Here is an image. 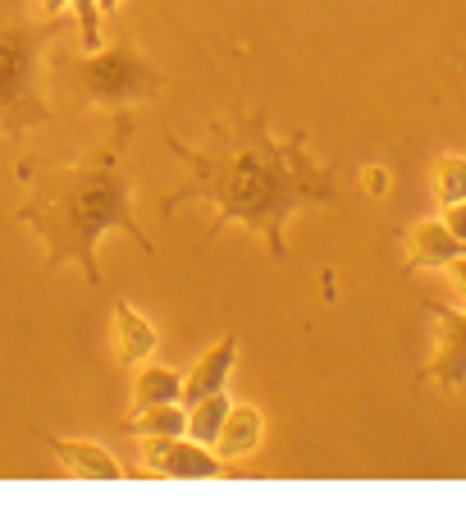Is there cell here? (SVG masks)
Instances as JSON below:
<instances>
[{"mask_svg":"<svg viewBox=\"0 0 466 512\" xmlns=\"http://www.w3.org/2000/svg\"><path fill=\"white\" fill-rule=\"evenodd\" d=\"M138 133V119L115 110L110 142L96 156L83 160H23L19 179L28 183V197L19 202L14 220L28 224L46 247V266H83L87 284H101L96 243L110 229H124L147 256H156V243L142 234L133 215V179L124 174V151Z\"/></svg>","mask_w":466,"mask_h":512,"instance_id":"7a4b0ae2","label":"cell"},{"mask_svg":"<svg viewBox=\"0 0 466 512\" xmlns=\"http://www.w3.org/2000/svg\"><path fill=\"white\" fill-rule=\"evenodd\" d=\"M430 320H435V357L421 371V380H435L439 389L457 394L466 389V311L439 307V302H425Z\"/></svg>","mask_w":466,"mask_h":512,"instance_id":"8992f818","label":"cell"},{"mask_svg":"<svg viewBox=\"0 0 466 512\" xmlns=\"http://www.w3.org/2000/svg\"><path fill=\"white\" fill-rule=\"evenodd\" d=\"M361 179H366V192H380V197L389 192V174H384V170H366Z\"/></svg>","mask_w":466,"mask_h":512,"instance_id":"ac0fdd59","label":"cell"},{"mask_svg":"<svg viewBox=\"0 0 466 512\" xmlns=\"http://www.w3.org/2000/svg\"><path fill=\"white\" fill-rule=\"evenodd\" d=\"M74 5V23L83 32V51H96L101 46V5L96 0H69Z\"/></svg>","mask_w":466,"mask_h":512,"instance_id":"2e32d148","label":"cell"},{"mask_svg":"<svg viewBox=\"0 0 466 512\" xmlns=\"http://www.w3.org/2000/svg\"><path fill=\"white\" fill-rule=\"evenodd\" d=\"M160 403H183V375L170 371V366H142L138 380H133V403H128V416L147 412V407Z\"/></svg>","mask_w":466,"mask_h":512,"instance_id":"7c38bea8","label":"cell"},{"mask_svg":"<svg viewBox=\"0 0 466 512\" xmlns=\"http://www.w3.org/2000/svg\"><path fill=\"white\" fill-rule=\"evenodd\" d=\"M170 151L188 165V183L174 197H165L160 215H174L188 202L215 206V238L224 224H243L256 238H265L270 256L284 261V224L307 206H334L339 202V170L320 165L307 151V128L279 142L270 133V119L252 110H229V119L211 124V142L192 151L170 133Z\"/></svg>","mask_w":466,"mask_h":512,"instance_id":"6da1fadb","label":"cell"},{"mask_svg":"<svg viewBox=\"0 0 466 512\" xmlns=\"http://www.w3.org/2000/svg\"><path fill=\"white\" fill-rule=\"evenodd\" d=\"M64 28H69L64 14L46 23H0V138L19 142L23 133L51 124L46 51H51V37H60Z\"/></svg>","mask_w":466,"mask_h":512,"instance_id":"3957f363","label":"cell"},{"mask_svg":"<svg viewBox=\"0 0 466 512\" xmlns=\"http://www.w3.org/2000/svg\"><path fill=\"white\" fill-rule=\"evenodd\" d=\"M261 439H265V416H261V407H252V403H238V407H229V416H224V430H220V458L224 462H243V458H252L256 448H261Z\"/></svg>","mask_w":466,"mask_h":512,"instance_id":"8fae6325","label":"cell"},{"mask_svg":"<svg viewBox=\"0 0 466 512\" xmlns=\"http://www.w3.org/2000/svg\"><path fill=\"white\" fill-rule=\"evenodd\" d=\"M233 362H238V339H220L211 352H202V362L183 375V403H197V398H211L229 389Z\"/></svg>","mask_w":466,"mask_h":512,"instance_id":"9c48e42d","label":"cell"},{"mask_svg":"<svg viewBox=\"0 0 466 512\" xmlns=\"http://www.w3.org/2000/svg\"><path fill=\"white\" fill-rule=\"evenodd\" d=\"M156 325L142 316L133 302H119L115 307V352L124 366H142L156 357Z\"/></svg>","mask_w":466,"mask_h":512,"instance_id":"30bf717a","label":"cell"},{"mask_svg":"<svg viewBox=\"0 0 466 512\" xmlns=\"http://www.w3.org/2000/svg\"><path fill=\"white\" fill-rule=\"evenodd\" d=\"M96 5H101V14H115L119 10V0H96Z\"/></svg>","mask_w":466,"mask_h":512,"instance_id":"44dd1931","label":"cell"},{"mask_svg":"<svg viewBox=\"0 0 466 512\" xmlns=\"http://www.w3.org/2000/svg\"><path fill=\"white\" fill-rule=\"evenodd\" d=\"M448 275H453V288H457V293H462V298H466V252L457 256L453 266H448Z\"/></svg>","mask_w":466,"mask_h":512,"instance_id":"d6986e66","label":"cell"},{"mask_svg":"<svg viewBox=\"0 0 466 512\" xmlns=\"http://www.w3.org/2000/svg\"><path fill=\"white\" fill-rule=\"evenodd\" d=\"M403 243H407V275L412 270H448L466 252V243L444 220H421L416 229L403 234Z\"/></svg>","mask_w":466,"mask_h":512,"instance_id":"52a82bcc","label":"cell"},{"mask_svg":"<svg viewBox=\"0 0 466 512\" xmlns=\"http://www.w3.org/2000/svg\"><path fill=\"white\" fill-rule=\"evenodd\" d=\"M55 74L78 101L87 106H106V110H124V106H142V101H156L170 78L160 74L156 64L138 51V46H96L87 55H55Z\"/></svg>","mask_w":466,"mask_h":512,"instance_id":"277c9868","label":"cell"},{"mask_svg":"<svg viewBox=\"0 0 466 512\" xmlns=\"http://www.w3.org/2000/svg\"><path fill=\"white\" fill-rule=\"evenodd\" d=\"M46 448L55 453V462H60L69 476H87V480H119L128 476V467L115 458V453H106L101 444H92V439H60V435H42Z\"/></svg>","mask_w":466,"mask_h":512,"instance_id":"ba28073f","label":"cell"},{"mask_svg":"<svg viewBox=\"0 0 466 512\" xmlns=\"http://www.w3.org/2000/svg\"><path fill=\"white\" fill-rule=\"evenodd\" d=\"M224 416H229V394H211V398H197L188 403V435L197 444H220V430H224Z\"/></svg>","mask_w":466,"mask_h":512,"instance_id":"5bb4252c","label":"cell"},{"mask_svg":"<svg viewBox=\"0 0 466 512\" xmlns=\"http://www.w3.org/2000/svg\"><path fill=\"white\" fill-rule=\"evenodd\" d=\"M224 467H229V462H224L211 444H197L192 435L147 439V444H142V471H151V476L211 480V476H224Z\"/></svg>","mask_w":466,"mask_h":512,"instance_id":"5b68a950","label":"cell"},{"mask_svg":"<svg viewBox=\"0 0 466 512\" xmlns=\"http://www.w3.org/2000/svg\"><path fill=\"white\" fill-rule=\"evenodd\" d=\"M444 211H448V215H444V224L466 243V202H453V206H444Z\"/></svg>","mask_w":466,"mask_h":512,"instance_id":"e0dca14e","label":"cell"},{"mask_svg":"<svg viewBox=\"0 0 466 512\" xmlns=\"http://www.w3.org/2000/svg\"><path fill=\"white\" fill-rule=\"evenodd\" d=\"M124 439H138V444H147V439H174V435H188V407L179 403H160V407H147V412L128 416L124 426Z\"/></svg>","mask_w":466,"mask_h":512,"instance_id":"4fadbf2b","label":"cell"},{"mask_svg":"<svg viewBox=\"0 0 466 512\" xmlns=\"http://www.w3.org/2000/svg\"><path fill=\"white\" fill-rule=\"evenodd\" d=\"M37 5H42V14H46V19H60V14L69 10V0H37Z\"/></svg>","mask_w":466,"mask_h":512,"instance_id":"ffe728a7","label":"cell"},{"mask_svg":"<svg viewBox=\"0 0 466 512\" xmlns=\"http://www.w3.org/2000/svg\"><path fill=\"white\" fill-rule=\"evenodd\" d=\"M435 197L444 206H453V202H466V156H439V165H435Z\"/></svg>","mask_w":466,"mask_h":512,"instance_id":"9a60e30c","label":"cell"}]
</instances>
